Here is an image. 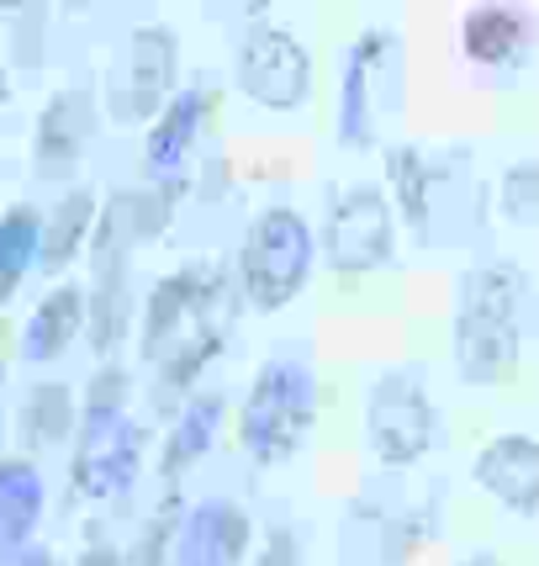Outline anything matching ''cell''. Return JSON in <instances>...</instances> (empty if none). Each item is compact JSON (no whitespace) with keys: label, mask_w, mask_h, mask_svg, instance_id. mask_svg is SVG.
<instances>
[{"label":"cell","mask_w":539,"mask_h":566,"mask_svg":"<svg viewBox=\"0 0 539 566\" xmlns=\"http://www.w3.org/2000/svg\"><path fill=\"white\" fill-rule=\"evenodd\" d=\"M524 302L529 275L514 260H482L461 275V313H455V366L471 387H503L524 360Z\"/></svg>","instance_id":"1"},{"label":"cell","mask_w":539,"mask_h":566,"mask_svg":"<svg viewBox=\"0 0 539 566\" xmlns=\"http://www.w3.org/2000/svg\"><path fill=\"white\" fill-rule=\"evenodd\" d=\"M0 566H53V556L43 551V545H22V551H11Z\"/></svg>","instance_id":"27"},{"label":"cell","mask_w":539,"mask_h":566,"mask_svg":"<svg viewBox=\"0 0 539 566\" xmlns=\"http://www.w3.org/2000/svg\"><path fill=\"white\" fill-rule=\"evenodd\" d=\"M313 265V233L307 222L286 212V207H270L265 218L249 228L244 244V292L254 296V307H286L296 296V286L307 281Z\"/></svg>","instance_id":"4"},{"label":"cell","mask_w":539,"mask_h":566,"mask_svg":"<svg viewBox=\"0 0 539 566\" xmlns=\"http://www.w3.org/2000/svg\"><path fill=\"white\" fill-rule=\"evenodd\" d=\"M497 207L514 228H535L539 222V159H514L503 180H497Z\"/></svg>","instance_id":"24"},{"label":"cell","mask_w":539,"mask_h":566,"mask_svg":"<svg viewBox=\"0 0 539 566\" xmlns=\"http://www.w3.org/2000/svg\"><path fill=\"white\" fill-rule=\"evenodd\" d=\"M307 85H313V64L292 32L254 27L239 43V91L249 101H260L270 112H292L307 101Z\"/></svg>","instance_id":"6"},{"label":"cell","mask_w":539,"mask_h":566,"mask_svg":"<svg viewBox=\"0 0 539 566\" xmlns=\"http://www.w3.org/2000/svg\"><path fill=\"white\" fill-rule=\"evenodd\" d=\"M91 123H96V106L85 91H64V96L49 101L43 123H38V159L49 170H64L70 159H80V148L91 138Z\"/></svg>","instance_id":"14"},{"label":"cell","mask_w":539,"mask_h":566,"mask_svg":"<svg viewBox=\"0 0 539 566\" xmlns=\"http://www.w3.org/2000/svg\"><path fill=\"white\" fill-rule=\"evenodd\" d=\"M0 96H6V85H0Z\"/></svg>","instance_id":"30"},{"label":"cell","mask_w":539,"mask_h":566,"mask_svg":"<svg viewBox=\"0 0 539 566\" xmlns=\"http://www.w3.org/2000/svg\"><path fill=\"white\" fill-rule=\"evenodd\" d=\"M328 260L334 271H376L392 260V212L376 186H355L328 212Z\"/></svg>","instance_id":"7"},{"label":"cell","mask_w":539,"mask_h":566,"mask_svg":"<svg viewBox=\"0 0 539 566\" xmlns=\"http://www.w3.org/2000/svg\"><path fill=\"white\" fill-rule=\"evenodd\" d=\"M387 175H392L397 201H402L408 222H413V228H429V180H434L429 159H423L413 144H397L392 154H387Z\"/></svg>","instance_id":"22"},{"label":"cell","mask_w":539,"mask_h":566,"mask_svg":"<svg viewBox=\"0 0 539 566\" xmlns=\"http://www.w3.org/2000/svg\"><path fill=\"white\" fill-rule=\"evenodd\" d=\"M218 419H222V397H197L180 413V423H175L170 450H165V471H180V467H191L197 455H207V444L218 434Z\"/></svg>","instance_id":"21"},{"label":"cell","mask_w":539,"mask_h":566,"mask_svg":"<svg viewBox=\"0 0 539 566\" xmlns=\"http://www.w3.org/2000/svg\"><path fill=\"white\" fill-rule=\"evenodd\" d=\"M123 402H127V370L106 366L91 381V392H85V413H123Z\"/></svg>","instance_id":"25"},{"label":"cell","mask_w":539,"mask_h":566,"mask_svg":"<svg viewBox=\"0 0 539 566\" xmlns=\"http://www.w3.org/2000/svg\"><path fill=\"white\" fill-rule=\"evenodd\" d=\"M43 514V476L27 461H0V556L22 551Z\"/></svg>","instance_id":"15"},{"label":"cell","mask_w":539,"mask_h":566,"mask_svg":"<svg viewBox=\"0 0 539 566\" xmlns=\"http://www.w3.org/2000/svg\"><path fill=\"white\" fill-rule=\"evenodd\" d=\"M38 244H43V222L32 207H17L0 222V302L17 292V281L27 275V265L38 260Z\"/></svg>","instance_id":"19"},{"label":"cell","mask_w":539,"mask_h":566,"mask_svg":"<svg viewBox=\"0 0 539 566\" xmlns=\"http://www.w3.org/2000/svg\"><path fill=\"white\" fill-rule=\"evenodd\" d=\"M222 296H228V286H222L218 265H191V271L154 286L144 355L165 360V387H186L222 349Z\"/></svg>","instance_id":"2"},{"label":"cell","mask_w":539,"mask_h":566,"mask_svg":"<svg viewBox=\"0 0 539 566\" xmlns=\"http://www.w3.org/2000/svg\"><path fill=\"white\" fill-rule=\"evenodd\" d=\"M249 551V518L228 497L201 503L180 530V562L186 566H239Z\"/></svg>","instance_id":"10"},{"label":"cell","mask_w":539,"mask_h":566,"mask_svg":"<svg viewBox=\"0 0 539 566\" xmlns=\"http://www.w3.org/2000/svg\"><path fill=\"white\" fill-rule=\"evenodd\" d=\"M175 530V503H165V514L148 524V535H144V551H138V562L144 566H159V541Z\"/></svg>","instance_id":"26"},{"label":"cell","mask_w":539,"mask_h":566,"mask_svg":"<svg viewBox=\"0 0 539 566\" xmlns=\"http://www.w3.org/2000/svg\"><path fill=\"white\" fill-rule=\"evenodd\" d=\"M313 423V376L296 360H270L260 366V381L244 408V444L260 461L292 455Z\"/></svg>","instance_id":"3"},{"label":"cell","mask_w":539,"mask_h":566,"mask_svg":"<svg viewBox=\"0 0 539 566\" xmlns=\"http://www.w3.org/2000/svg\"><path fill=\"white\" fill-rule=\"evenodd\" d=\"M80 566H123V556H117L112 545H96V551H85V556H80Z\"/></svg>","instance_id":"28"},{"label":"cell","mask_w":539,"mask_h":566,"mask_svg":"<svg viewBox=\"0 0 539 566\" xmlns=\"http://www.w3.org/2000/svg\"><path fill=\"white\" fill-rule=\"evenodd\" d=\"M461 566H508V562H503L497 551H471V556H466Z\"/></svg>","instance_id":"29"},{"label":"cell","mask_w":539,"mask_h":566,"mask_svg":"<svg viewBox=\"0 0 539 566\" xmlns=\"http://www.w3.org/2000/svg\"><path fill=\"white\" fill-rule=\"evenodd\" d=\"M201 112H207V96H201V91H180V96L165 106L159 127L148 133V165H154V170H175V165H180L186 144L197 138Z\"/></svg>","instance_id":"17"},{"label":"cell","mask_w":539,"mask_h":566,"mask_svg":"<svg viewBox=\"0 0 539 566\" xmlns=\"http://www.w3.org/2000/svg\"><path fill=\"white\" fill-rule=\"evenodd\" d=\"M85 318H91V345L96 349H112L117 334L127 323V249L101 239V254H96V292L85 302Z\"/></svg>","instance_id":"13"},{"label":"cell","mask_w":539,"mask_h":566,"mask_svg":"<svg viewBox=\"0 0 539 566\" xmlns=\"http://www.w3.org/2000/svg\"><path fill=\"white\" fill-rule=\"evenodd\" d=\"M476 488L497 497L508 514H539V440L535 434H497L476 450Z\"/></svg>","instance_id":"9"},{"label":"cell","mask_w":539,"mask_h":566,"mask_svg":"<svg viewBox=\"0 0 539 566\" xmlns=\"http://www.w3.org/2000/svg\"><path fill=\"white\" fill-rule=\"evenodd\" d=\"M80 323H85V292H80V286H59V292L27 318L22 355L27 360H53V355H64V345L80 334Z\"/></svg>","instance_id":"16"},{"label":"cell","mask_w":539,"mask_h":566,"mask_svg":"<svg viewBox=\"0 0 539 566\" xmlns=\"http://www.w3.org/2000/svg\"><path fill=\"white\" fill-rule=\"evenodd\" d=\"M91 218H96V197H91L85 186H80V191H70V197L53 207V222L43 228V244H38V254H43V265H49V271H59L74 249H80V239H85Z\"/></svg>","instance_id":"20"},{"label":"cell","mask_w":539,"mask_h":566,"mask_svg":"<svg viewBox=\"0 0 539 566\" xmlns=\"http://www.w3.org/2000/svg\"><path fill=\"white\" fill-rule=\"evenodd\" d=\"M175 85V32L170 27H144L133 38V74H127V117H154Z\"/></svg>","instance_id":"11"},{"label":"cell","mask_w":539,"mask_h":566,"mask_svg":"<svg viewBox=\"0 0 539 566\" xmlns=\"http://www.w3.org/2000/svg\"><path fill=\"white\" fill-rule=\"evenodd\" d=\"M138 471V429L127 413H85L74 450V488L85 497H117Z\"/></svg>","instance_id":"8"},{"label":"cell","mask_w":539,"mask_h":566,"mask_svg":"<svg viewBox=\"0 0 539 566\" xmlns=\"http://www.w3.org/2000/svg\"><path fill=\"white\" fill-rule=\"evenodd\" d=\"M466 38V53L487 70H508L529 53V17L514 11V6H476L461 27Z\"/></svg>","instance_id":"12"},{"label":"cell","mask_w":539,"mask_h":566,"mask_svg":"<svg viewBox=\"0 0 539 566\" xmlns=\"http://www.w3.org/2000/svg\"><path fill=\"white\" fill-rule=\"evenodd\" d=\"M22 423H27V440H38V444L64 440L74 423V397L64 387H32L22 402Z\"/></svg>","instance_id":"23"},{"label":"cell","mask_w":539,"mask_h":566,"mask_svg":"<svg viewBox=\"0 0 539 566\" xmlns=\"http://www.w3.org/2000/svg\"><path fill=\"white\" fill-rule=\"evenodd\" d=\"M366 429H370V444L381 461L392 467H413L429 455V444L440 434V413L429 402V387L408 376V370H392L370 387V402H366Z\"/></svg>","instance_id":"5"},{"label":"cell","mask_w":539,"mask_h":566,"mask_svg":"<svg viewBox=\"0 0 539 566\" xmlns=\"http://www.w3.org/2000/svg\"><path fill=\"white\" fill-rule=\"evenodd\" d=\"M387 38L366 32L360 49L349 53V70H344V112H339V133L344 144H366L370 138V59L381 53Z\"/></svg>","instance_id":"18"}]
</instances>
